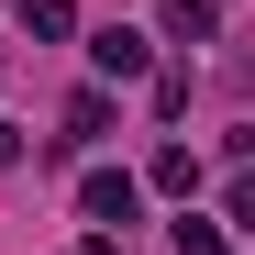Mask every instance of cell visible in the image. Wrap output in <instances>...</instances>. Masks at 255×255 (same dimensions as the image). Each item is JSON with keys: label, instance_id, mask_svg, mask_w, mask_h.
<instances>
[{"label": "cell", "instance_id": "1", "mask_svg": "<svg viewBox=\"0 0 255 255\" xmlns=\"http://www.w3.org/2000/svg\"><path fill=\"white\" fill-rule=\"evenodd\" d=\"M78 211H89V222H144V178H122V166H89V178H78Z\"/></svg>", "mask_w": 255, "mask_h": 255}, {"label": "cell", "instance_id": "2", "mask_svg": "<svg viewBox=\"0 0 255 255\" xmlns=\"http://www.w3.org/2000/svg\"><path fill=\"white\" fill-rule=\"evenodd\" d=\"M89 67L100 78H155V45H144L133 22H111V33H89Z\"/></svg>", "mask_w": 255, "mask_h": 255}, {"label": "cell", "instance_id": "3", "mask_svg": "<svg viewBox=\"0 0 255 255\" xmlns=\"http://www.w3.org/2000/svg\"><path fill=\"white\" fill-rule=\"evenodd\" d=\"M144 189H166V200H189V189H200V155H189V144H155V166H144Z\"/></svg>", "mask_w": 255, "mask_h": 255}, {"label": "cell", "instance_id": "4", "mask_svg": "<svg viewBox=\"0 0 255 255\" xmlns=\"http://www.w3.org/2000/svg\"><path fill=\"white\" fill-rule=\"evenodd\" d=\"M100 133H111V89H78L67 100V144H100Z\"/></svg>", "mask_w": 255, "mask_h": 255}, {"label": "cell", "instance_id": "5", "mask_svg": "<svg viewBox=\"0 0 255 255\" xmlns=\"http://www.w3.org/2000/svg\"><path fill=\"white\" fill-rule=\"evenodd\" d=\"M211 22H222V0H166V33L178 45H211Z\"/></svg>", "mask_w": 255, "mask_h": 255}, {"label": "cell", "instance_id": "6", "mask_svg": "<svg viewBox=\"0 0 255 255\" xmlns=\"http://www.w3.org/2000/svg\"><path fill=\"white\" fill-rule=\"evenodd\" d=\"M22 33H45V45H56V33H78V0H22Z\"/></svg>", "mask_w": 255, "mask_h": 255}, {"label": "cell", "instance_id": "7", "mask_svg": "<svg viewBox=\"0 0 255 255\" xmlns=\"http://www.w3.org/2000/svg\"><path fill=\"white\" fill-rule=\"evenodd\" d=\"M178 255H233V244L211 233V211H189V222H178Z\"/></svg>", "mask_w": 255, "mask_h": 255}, {"label": "cell", "instance_id": "8", "mask_svg": "<svg viewBox=\"0 0 255 255\" xmlns=\"http://www.w3.org/2000/svg\"><path fill=\"white\" fill-rule=\"evenodd\" d=\"M233 222L255 233V166H244V178H233Z\"/></svg>", "mask_w": 255, "mask_h": 255}, {"label": "cell", "instance_id": "9", "mask_svg": "<svg viewBox=\"0 0 255 255\" xmlns=\"http://www.w3.org/2000/svg\"><path fill=\"white\" fill-rule=\"evenodd\" d=\"M11 155H22V133H11V122H0V166H11Z\"/></svg>", "mask_w": 255, "mask_h": 255}, {"label": "cell", "instance_id": "10", "mask_svg": "<svg viewBox=\"0 0 255 255\" xmlns=\"http://www.w3.org/2000/svg\"><path fill=\"white\" fill-rule=\"evenodd\" d=\"M78 255H111V244H78Z\"/></svg>", "mask_w": 255, "mask_h": 255}]
</instances>
